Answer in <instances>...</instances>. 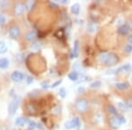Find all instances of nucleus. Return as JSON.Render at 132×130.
I'll list each match as a JSON object with an SVG mask.
<instances>
[{
    "label": "nucleus",
    "instance_id": "f257e3e1",
    "mask_svg": "<svg viewBox=\"0 0 132 130\" xmlns=\"http://www.w3.org/2000/svg\"><path fill=\"white\" fill-rule=\"evenodd\" d=\"M20 104V97H15L11 101L8 106V112L10 115H14L16 114L17 110H18L19 106Z\"/></svg>",
    "mask_w": 132,
    "mask_h": 130
},
{
    "label": "nucleus",
    "instance_id": "f03ea898",
    "mask_svg": "<svg viewBox=\"0 0 132 130\" xmlns=\"http://www.w3.org/2000/svg\"><path fill=\"white\" fill-rule=\"evenodd\" d=\"M75 108L78 112H85L88 108V102L85 99H78L75 102Z\"/></svg>",
    "mask_w": 132,
    "mask_h": 130
},
{
    "label": "nucleus",
    "instance_id": "7ed1b4c3",
    "mask_svg": "<svg viewBox=\"0 0 132 130\" xmlns=\"http://www.w3.org/2000/svg\"><path fill=\"white\" fill-rule=\"evenodd\" d=\"M119 62V57L114 54V53H108V57L107 61H106V64L108 66H113L116 65V63H118Z\"/></svg>",
    "mask_w": 132,
    "mask_h": 130
},
{
    "label": "nucleus",
    "instance_id": "20e7f679",
    "mask_svg": "<svg viewBox=\"0 0 132 130\" xmlns=\"http://www.w3.org/2000/svg\"><path fill=\"white\" fill-rule=\"evenodd\" d=\"M109 125H110V127L114 129L119 128V127L121 126V121H120V119H119V116L114 115V116L111 117L109 120Z\"/></svg>",
    "mask_w": 132,
    "mask_h": 130
},
{
    "label": "nucleus",
    "instance_id": "39448f33",
    "mask_svg": "<svg viewBox=\"0 0 132 130\" xmlns=\"http://www.w3.org/2000/svg\"><path fill=\"white\" fill-rule=\"evenodd\" d=\"M11 78H12V80L13 81V82H16V83L21 82V81L25 78V75L22 73V72L16 70V71L12 72V76H11Z\"/></svg>",
    "mask_w": 132,
    "mask_h": 130
},
{
    "label": "nucleus",
    "instance_id": "423d86ee",
    "mask_svg": "<svg viewBox=\"0 0 132 130\" xmlns=\"http://www.w3.org/2000/svg\"><path fill=\"white\" fill-rule=\"evenodd\" d=\"M9 34L12 38L16 39V38H18L20 34V29L19 28V27H17V25H12V27H10Z\"/></svg>",
    "mask_w": 132,
    "mask_h": 130
},
{
    "label": "nucleus",
    "instance_id": "0eeeda50",
    "mask_svg": "<svg viewBox=\"0 0 132 130\" xmlns=\"http://www.w3.org/2000/svg\"><path fill=\"white\" fill-rule=\"evenodd\" d=\"M30 122V120H28L27 118H26V117H18V118H16L15 120V125L16 126H19V127H23V126H25L26 124H27V123Z\"/></svg>",
    "mask_w": 132,
    "mask_h": 130
},
{
    "label": "nucleus",
    "instance_id": "6e6552de",
    "mask_svg": "<svg viewBox=\"0 0 132 130\" xmlns=\"http://www.w3.org/2000/svg\"><path fill=\"white\" fill-rule=\"evenodd\" d=\"M25 10V5H23L22 3H17L14 7V13L16 15H20L23 13Z\"/></svg>",
    "mask_w": 132,
    "mask_h": 130
},
{
    "label": "nucleus",
    "instance_id": "1a4fd4ad",
    "mask_svg": "<svg viewBox=\"0 0 132 130\" xmlns=\"http://www.w3.org/2000/svg\"><path fill=\"white\" fill-rule=\"evenodd\" d=\"M78 54H79V42H78V40H76V41L74 42V48H73V50H72L71 56L78 57Z\"/></svg>",
    "mask_w": 132,
    "mask_h": 130
},
{
    "label": "nucleus",
    "instance_id": "9d476101",
    "mask_svg": "<svg viewBox=\"0 0 132 130\" xmlns=\"http://www.w3.org/2000/svg\"><path fill=\"white\" fill-rule=\"evenodd\" d=\"M130 70H131V65L130 64H124V65L121 66V67H119L118 69L116 70V74H119L122 71L127 72V71H129Z\"/></svg>",
    "mask_w": 132,
    "mask_h": 130
},
{
    "label": "nucleus",
    "instance_id": "9b49d317",
    "mask_svg": "<svg viewBox=\"0 0 132 130\" xmlns=\"http://www.w3.org/2000/svg\"><path fill=\"white\" fill-rule=\"evenodd\" d=\"M9 60L7 58H1L0 59V69L5 70L9 67Z\"/></svg>",
    "mask_w": 132,
    "mask_h": 130
},
{
    "label": "nucleus",
    "instance_id": "f8f14e48",
    "mask_svg": "<svg viewBox=\"0 0 132 130\" xmlns=\"http://www.w3.org/2000/svg\"><path fill=\"white\" fill-rule=\"evenodd\" d=\"M37 36V33L35 30H31L26 34V39L27 40H33Z\"/></svg>",
    "mask_w": 132,
    "mask_h": 130
},
{
    "label": "nucleus",
    "instance_id": "ddd939ff",
    "mask_svg": "<svg viewBox=\"0 0 132 130\" xmlns=\"http://www.w3.org/2000/svg\"><path fill=\"white\" fill-rule=\"evenodd\" d=\"M71 11L74 15H78V13H79V12H80V5H78V4H74V5L71 6Z\"/></svg>",
    "mask_w": 132,
    "mask_h": 130
},
{
    "label": "nucleus",
    "instance_id": "4468645a",
    "mask_svg": "<svg viewBox=\"0 0 132 130\" xmlns=\"http://www.w3.org/2000/svg\"><path fill=\"white\" fill-rule=\"evenodd\" d=\"M118 32H119V33H120V34L125 35L129 32V27H128L126 25H122V27H119Z\"/></svg>",
    "mask_w": 132,
    "mask_h": 130
},
{
    "label": "nucleus",
    "instance_id": "2eb2a0df",
    "mask_svg": "<svg viewBox=\"0 0 132 130\" xmlns=\"http://www.w3.org/2000/svg\"><path fill=\"white\" fill-rule=\"evenodd\" d=\"M116 87L119 89V90H122V91H124V90H127L129 88V84L128 83H117L116 84Z\"/></svg>",
    "mask_w": 132,
    "mask_h": 130
},
{
    "label": "nucleus",
    "instance_id": "dca6fc26",
    "mask_svg": "<svg viewBox=\"0 0 132 130\" xmlns=\"http://www.w3.org/2000/svg\"><path fill=\"white\" fill-rule=\"evenodd\" d=\"M97 27H97V25L95 24V23L91 22V23H89V24L87 25V31L90 32V33H93V32L96 31Z\"/></svg>",
    "mask_w": 132,
    "mask_h": 130
},
{
    "label": "nucleus",
    "instance_id": "f3484780",
    "mask_svg": "<svg viewBox=\"0 0 132 130\" xmlns=\"http://www.w3.org/2000/svg\"><path fill=\"white\" fill-rule=\"evenodd\" d=\"M64 127L66 129H72L73 127H76V126H75V123H74V121L73 120H68V121H66V122L64 123Z\"/></svg>",
    "mask_w": 132,
    "mask_h": 130
},
{
    "label": "nucleus",
    "instance_id": "a211bd4d",
    "mask_svg": "<svg viewBox=\"0 0 132 130\" xmlns=\"http://www.w3.org/2000/svg\"><path fill=\"white\" fill-rule=\"evenodd\" d=\"M68 77H69V79L70 80H71V81H77L78 79V73L75 71H72L71 72V73L68 75Z\"/></svg>",
    "mask_w": 132,
    "mask_h": 130
},
{
    "label": "nucleus",
    "instance_id": "6ab92c4d",
    "mask_svg": "<svg viewBox=\"0 0 132 130\" xmlns=\"http://www.w3.org/2000/svg\"><path fill=\"white\" fill-rule=\"evenodd\" d=\"M107 57H108V53H101L99 55V60L101 63H105L107 61Z\"/></svg>",
    "mask_w": 132,
    "mask_h": 130
},
{
    "label": "nucleus",
    "instance_id": "aec40b11",
    "mask_svg": "<svg viewBox=\"0 0 132 130\" xmlns=\"http://www.w3.org/2000/svg\"><path fill=\"white\" fill-rule=\"evenodd\" d=\"M7 51V47H6L5 43L3 41H0V54H4Z\"/></svg>",
    "mask_w": 132,
    "mask_h": 130
},
{
    "label": "nucleus",
    "instance_id": "412c9836",
    "mask_svg": "<svg viewBox=\"0 0 132 130\" xmlns=\"http://www.w3.org/2000/svg\"><path fill=\"white\" fill-rule=\"evenodd\" d=\"M108 111L109 112V114H114V115H116L117 114L116 108L114 107V106H108Z\"/></svg>",
    "mask_w": 132,
    "mask_h": 130
},
{
    "label": "nucleus",
    "instance_id": "4be33fe9",
    "mask_svg": "<svg viewBox=\"0 0 132 130\" xmlns=\"http://www.w3.org/2000/svg\"><path fill=\"white\" fill-rule=\"evenodd\" d=\"M37 127V124L33 120H30V122L28 123V130H35Z\"/></svg>",
    "mask_w": 132,
    "mask_h": 130
},
{
    "label": "nucleus",
    "instance_id": "5701e85b",
    "mask_svg": "<svg viewBox=\"0 0 132 130\" xmlns=\"http://www.w3.org/2000/svg\"><path fill=\"white\" fill-rule=\"evenodd\" d=\"M35 3V1H27V3H26V5H25V7L27 8V10H28V11L31 10V8L34 6Z\"/></svg>",
    "mask_w": 132,
    "mask_h": 130
},
{
    "label": "nucleus",
    "instance_id": "b1692460",
    "mask_svg": "<svg viewBox=\"0 0 132 130\" xmlns=\"http://www.w3.org/2000/svg\"><path fill=\"white\" fill-rule=\"evenodd\" d=\"M101 81H95V82H93V84H90V87L91 88H99V87H101Z\"/></svg>",
    "mask_w": 132,
    "mask_h": 130
},
{
    "label": "nucleus",
    "instance_id": "393cba45",
    "mask_svg": "<svg viewBox=\"0 0 132 130\" xmlns=\"http://www.w3.org/2000/svg\"><path fill=\"white\" fill-rule=\"evenodd\" d=\"M27 109H28V112H31V114H34V112H36V108L35 107V105L34 104H30L27 106Z\"/></svg>",
    "mask_w": 132,
    "mask_h": 130
},
{
    "label": "nucleus",
    "instance_id": "a878e982",
    "mask_svg": "<svg viewBox=\"0 0 132 130\" xmlns=\"http://www.w3.org/2000/svg\"><path fill=\"white\" fill-rule=\"evenodd\" d=\"M59 96H60L61 98H65L66 96V90L64 88H61L60 90H59V92H58Z\"/></svg>",
    "mask_w": 132,
    "mask_h": 130
},
{
    "label": "nucleus",
    "instance_id": "bb28decb",
    "mask_svg": "<svg viewBox=\"0 0 132 130\" xmlns=\"http://www.w3.org/2000/svg\"><path fill=\"white\" fill-rule=\"evenodd\" d=\"M118 106H119V108H120L121 110H122V111H128L127 106H126V105H125L124 102H120V103L118 104Z\"/></svg>",
    "mask_w": 132,
    "mask_h": 130
},
{
    "label": "nucleus",
    "instance_id": "cd10ccee",
    "mask_svg": "<svg viewBox=\"0 0 132 130\" xmlns=\"http://www.w3.org/2000/svg\"><path fill=\"white\" fill-rule=\"evenodd\" d=\"M73 121H74V123H75L76 127H80V126H81V121H80L78 117H75V118L73 119Z\"/></svg>",
    "mask_w": 132,
    "mask_h": 130
},
{
    "label": "nucleus",
    "instance_id": "c85d7f7f",
    "mask_svg": "<svg viewBox=\"0 0 132 130\" xmlns=\"http://www.w3.org/2000/svg\"><path fill=\"white\" fill-rule=\"evenodd\" d=\"M124 103H125V105H126V106H127L128 111L132 109V101H131V100H126V101H124Z\"/></svg>",
    "mask_w": 132,
    "mask_h": 130
},
{
    "label": "nucleus",
    "instance_id": "c756f323",
    "mask_svg": "<svg viewBox=\"0 0 132 130\" xmlns=\"http://www.w3.org/2000/svg\"><path fill=\"white\" fill-rule=\"evenodd\" d=\"M124 51L126 53H128V54H129V53L132 52V45L131 44H128V45L125 47L124 48Z\"/></svg>",
    "mask_w": 132,
    "mask_h": 130
},
{
    "label": "nucleus",
    "instance_id": "7c9ffc66",
    "mask_svg": "<svg viewBox=\"0 0 132 130\" xmlns=\"http://www.w3.org/2000/svg\"><path fill=\"white\" fill-rule=\"evenodd\" d=\"M62 82H63V80L60 79V80H58V81H56V82H55L54 84H53L52 85H50V88H56L58 85H60L62 84Z\"/></svg>",
    "mask_w": 132,
    "mask_h": 130
},
{
    "label": "nucleus",
    "instance_id": "2f4dec72",
    "mask_svg": "<svg viewBox=\"0 0 132 130\" xmlns=\"http://www.w3.org/2000/svg\"><path fill=\"white\" fill-rule=\"evenodd\" d=\"M7 4H8L7 1H1L0 2V5H2V6L0 7V9H5V7L7 5Z\"/></svg>",
    "mask_w": 132,
    "mask_h": 130
},
{
    "label": "nucleus",
    "instance_id": "473e14b6",
    "mask_svg": "<svg viewBox=\"0 0 132 130\" xmlns=\"http://www.w3.org/2000/svg\"><path fill=\"white\" fill-rule=\"evenodd\" d=\"M41 84H42V87L43 89H48V87H50V85H48V82H42Z\"/></svg>",
    "mask_w": 132,
    "mask_h": 130
},
{
    "label": "nucleus",
    "instance_id": "72a5a7b5",
    "mask_svg": "<svg viewBox=\"0 0 132 130\" xmlns=\"http://www.w3.org/2000/svg\"><path fill=\"white\" fill-rule=\"evenodd\" d=\"M5 22V17L3 14H0V24H4Z\"/></svg>",
    "mask_w": 132,
    "mask_h": 130
},
{
    "label": "nucleus",
    "instance_id": "f704fd0d",
    "mask_svg": "<svg viewBox=\"0 0 132 130\" xmlns=\"http://www.w3.org/2000/svg\"><path fill=\"white\" fill-rule=\"evenodd\" d=\"M119 119H120L121 124H125V123H126V119H125L122 115H120V116H119Z\"/></svg>",
    "mask_w": 132,
    "mask_h": 130
},
{
    "label": "nucleus",
    "instance_id": "c9c22d12",
    "mask_svg": "<svg viewBox=\"0 0 132 130\" xmlns=\"http://www.w3.org/2000/svg\"><path fill=\"white\" fill-rule=\"evenodd\" d=\"M126 25L129 27V30H132V20H128L126 22Z\"/></svg>",
    "mask_w": 132,
    "mask_h": 130
},
{
    "label": "nucleus",
    "instance_id": "e433bc0d",
    "mask_svg": "<svg viewBox=\"0 0 132 130\" xmlns=\"http://www.w3.org/2000/svg\"><path fill=\"white\" fill-rule=\"evenodd\" d=\"M33 81H34V79H33V77H32V76H28V77L27 78V84H32V83H33Z\"/></svg>",
    "mask_w": 132,
    "mask_h": 130
},
{
    "label": "nucleus",
    "instance_id": "4c0bfd02",
    "mask_svg": "<svg viewBox=\"0 0 132 130\" xmlns=\"http://www.w3.org/2000/svg\"><path fill=\"white\" fill-rule=\"evenodd\" d=\"M128 41H129V43L132 45V35H129V37H128Z\"/></svg>",
    "mask_w": 132,
    "mask_h": 130
},
{
    "label": "nucleus",
    "instance_id": "58836bf2",
    "mask_svg": "<svg viewBox=\"0 0 132 130\" xmlns=\"http://www.w3.org/2000/svg\"><path fill=\"white\" fill-rule=\"evenodd\" d=\"M84 90H85V88H84V87H79V88H78V91H79V92H80V91H84Z\"/></svg>",
    "mask_w": 132,
    "mask_h": 130
},
{
    "label": "nucleus",
    "instance_id": "ea45409f",
    "mask_svg": "<svg viewBox=\"0 0 132 130\" xmlns=\"http://www.w3.org/2000/svg\"><path fill=\"white\" fill-rule=\"evenodd\" d=\"M61 3H63V4H66V3H68V1H66V0H62Z\"/></svg>",
    "mask_w": 132,
    "mask_h": 130
},
{
    "label": "nucleus",
    "instance_id": "a19ab883",
    "mask_svg": "<svg viewBox=\"0 0 132 130\" xmlns=\"http://www.w3.org/2000/svg\"><path fill=\"white\" fill-rule=\"evenodd\" d=\"M130 80H131V82H132V76H131V78H130Z\"/></svg>",
    "mask_w": 132,
    "mask_h": 130
},
{
    "label": "nucleus",
    "instance_id": "79ce46f5",
    "mask_svg": "<svg viewBox=\"0 0 132 130\" xmlns=\"http://www.w3.org/2000/svg\"><path fill=\"white\" fill-rule=\"evenodd\" d=\"M6 130H8V129H6Z\"/></svg>",
    "mask_w": 132,
    "mask_h": 130
},
{
    "label": "nucleus",
    "instance_id": "37998d69",
    "mask_svg": "<svg viewBox=\"0 0 132 130\" xmlns=\"http://www.w3.org/2000/svg\"><path fill=\"white\" fill-rule=\"evenodd\" d=\"M131 91H132V90H131Z\"/></svg>",
    "mask_w": 132,
    "mask_h": 130
}]
</instances>
